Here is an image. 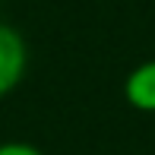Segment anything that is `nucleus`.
Segmentation results:
<instances>
[{
	"mask_svg": "<svg viewBox=\"0 0 155 155\" xmlns=\"http://www.w3.org/2000/svg\"><path fill=\"white\" fill-rule=\"evenodd\" d=\"M29 73V45L16 25L0 19V98L16 92Z\"/></svg>",
	"mask_w": 155,
	"mask_h": 155,
	"instance_id": "f257e3e1",
	"label": "nucleus"
},
{
	"mask_svg": "<svg viewBox=\"0 0 155 155\" xmlns=\"http://www.w3.org/2000/svg\"><path fill=\"white\" fill-rule=\"evenodd\" d=\"M124 101L139 114H155V57L143 60L124 79Z\"/></svg>",
	"mask_w": 155,
	"mask_h": 155,
	"instance_id": "f03ea898",
	"label": "nucleus"
},
{
	"mask_svg": "<svg viewBox=\"0 0 155 155\" xmlns=\"http://www.w3.org/2000/svg\"><path fill=\"white\" fill-rule=\"evenodd\" d=\"M0 155H45V152L25 139H6V143H0Z\"/></svg>",
	"mask_w": 155,
	"mask_h": 155,
	"instance_id": "7ed1b4c3",
	"label": "nucleus"
}]
</instances>
